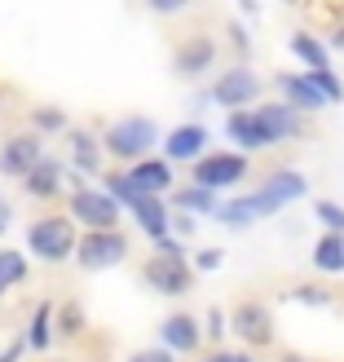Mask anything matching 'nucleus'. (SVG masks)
<instances>
[{
  "label": "nucleus",
  "instance_id": "obj_1",
  "mask_svg": "<svg viewBox=\"0 0 344 362\" xmlns=\"http://www.w3.org/2000/svg\"><path fill=\"white\" fill-rule=\"evenodd\" d=\"M300 194H304V177H300V173H274V177L265 181V190L225 204V208H221V221H230V226H247V221H256V216L278 212L283 204H292V199H300Z\"/></svg>",
  "mask_w": 344,
  "mask_h": 362
},
{
  "label": "nucleus",
  "instance_id": "obj_2",
  "mask_svg": "<svg viewBox=\"0 0 344 362\" xmlns=\"http://www.w3.org/2000/svg\"><path fill=\"white\" fill-rule=\"evenodd\" d=\"M243 173H247V159L243 155H208V159H198L194 181H198V186H208V190H221V186L243 181Z\"/></svg>",
  "mask_w": 344,
  "mask_h": 362
},
{
  "label": "nucleus",
  "instance_id": "obj_3",
  "mask_svg": "<svg viewBox=\"0 0 344 362\" xmlns=\"http://www.w3.org/2000/svg\"><path fill=\"white\" fill-rule=\"evenodd\" d=\"M146 279L159 287V292H186V287H190V269H186V261H181V252L172 243H164V257H155L146 265Z\"/></svg>",
  "mask_w": 344,
  "mask_h": 362
},
{
  "label": "nucleus",
  "instance_id": "obj_4",
  "mask_svg": "<svg viewBox=\"0 0 344 362\" xmlns=\"http://www.w3.org/2000/svg\"><path fill=\"white\" fill-rule=\"evenodd\" d=\"M106 141H111V151L115 155H141L155 141V124L150 119H119V124H111V133H106Z\"/></svg>",
  "mask_w": 344,
  "mask_h": 362
},
{
  "label": "nucleus",
  "instance_id": "obj_5",
  "mask_svg": "<svg viewBox=\"0 0 344 362\" xmlns=\"http://www.w3.org/2000/svg\"><path fill=\"white\" fill-rule=\"evenodd\" d=\"M76 247V234H71L66 221H40L31 230V252H40L45 261H62Z\"/></svg>",
  "mask_w": 344,
  "mask_h": 362
},
{
  "label": "nucleus",
  "instance_id": "obj_6",
  "mask_svg": "<svg viewBox=\"0 0 344 362\" xmlns=\"http://www.w3.org/2000/svg\"><path fill=\"white\" fill-rule=\"evenodd\" d=\"M71 208H76V216L84 226H93V230H111L115 226V194H97V190H80L76 199H71Z\"/></svg>",
  "mask_w": 344,
  "mask_h": 362
},
{
  "label": "nucleus",
  "instance_id": "obj_7",
  "mask_svg": "<svg viewBox=\"0 0 344 362\" xmlns=\"http://www.w3.org/2000/svg\"><path fill=\"white\" fill-rule=\"evenodd\" d=\"M124 239L119 234H111V230H102V234H93V239H84L80 243V261L84 265H93V269H102V265H115V261H124Z\"/></svg>",
  "mask_w": 344,
  "mask_h": 362
},
{
  "label": "nucleus",
  "instance_id": "obj_8",
  "mask_svg": "<svg viewBox=\"0 0 344 362\" xmlns=\"http://www.w3.org/2000/svg\"><path fill=\"white\" fill-rule=\"evenodd\" d=\"M256 93H261V80L251 76V71H230V76H221V84H216V102L221 106H247Z\"/></svg>",
  "mask_w": 344,
  "mask_h": 362
},
{
  "label": "nucleus",
  "instance_id": "obj_9",
  "mask_svg": "<svg viewBox=\"0 0 344 362\" xmlns=\"http://www.w3.org/2000/svg\"><path fill=\"white\" fill-rule=\"evenodd\" d=\"M278 88L287 93V102H292L296 111H318V106H327V102H331L309 76H278Z\"/></svg>",
  "mask_w": 344,
  "mask_h": 362
},
{
  "label": "nucleus",
  "instance_id": "obj_10",
  "mask_svg": "<svg viewBox=\"0 0 344 362\" xmlns=\"http://www.w3.org/2000/svg\"><path fill=\"white\" fill-rule=\"evenodd\" d=\"M256 119H261V129H265L269 141H283V137L296 133V106H261Z\"/></svg>",
  "mask_w": 344,
  "mask_h": 362
},
{
  "label": "nucleus",
  "instance_id": "obj_11",
  "mask_svg": "<svg viewBox=\"0 0 344 362\" xmlns=\"http://www.w3.org/2000/svg\"><path fill=\"white\" fill-rule=\"evenodd\" d=\"M230 137L239 141V146H247V151L269 146V137H265V129H261L256 111H239V115H230Z\"/></svg>",
  "mask_w": 344,
  "mask_h": 362
},
{
  "label": "nucleus",
  "instance_id": "obj_12",
  "mask_svg": "<svg viewBox=\"0 0 344 362\" xmlns=\"http://www.w3.org/2000/svg\"><path fill=\"white\" fill-rule=\"evenodd\" d=\"M35 159H40V146H35L31 137H18L5 146V155H0V168L5 173H35Z\"/></svg>",
  "mask_w": 344,
  "mask_h": 362
},
{
  "label": "nucleus",
  "instance_id": "obj_13",
  "mask_svg": "<svg viewBox=\"0 0 344 362\" xmlns=\"http://www.w3.org/2000/svg\"><path fill=\"white\" fill-rule=\"evenodd\" d=\"M314 265L327 269V274H344V234H336V230L322 234L314 247Z\"/></svg>",
  "mask_w": 344,
  "mask_h": 362
},
{
  "label": "nucleus",
  "instance_id": "obj_14",
  "mask_svg": "<svg viewBox=\"0 0 344 362\" xmlns=\"http://www.w3.org/2000/svg\"><path fill=\"white\" fill-rule=\"evenodd\" d=\"M129 181H133V190H137V194H159V190H168V181H172V177H168V164L150 159V164H137Z\"/></svg>",
  "mask_w": 344,
  "mask_h": 362
},
{
  "label": "nucleus",
  "instance_id": "obj_15",
  "mask_svg": "<svg viewBox=\"0 0 344 362\" xmlns=\"http://www.w3.org/2000/svg\"><path fill=\"white\" fill-rule=\"evenodd\" d=\"M234 327H239V336L256 340V345H265L269 340V314L261 310V305H243L239 318H234Z\"/></svg>",
  "mask_w": 344,
  "mask_h": 362
},
{
  "label": "nucleus",
  "instance_id": "obj_16",
  "mask_svg": "<svg viewBox=\"0 0 344 362\" xmlns=\"http://www.w3.org/2000/svg\"><path fill=\"white\" fill-rule=\"evenodd\" d=\"M133 212H137L141 230H146V234H155V239H164V230H168V212L159 208V199H155V194H141L137 204H133Z\"/></svg>",
  "mask_w": 344,
  "mask_h": 362
},
{
  "label": "nucleus",
  "instance_id": "obj_17",
  "mask_svg": "<svg viewBox=\"0 0 344 362\" xmlns=\"http://www.w3.org/2000/svg\"><path fill=\"white\" fill-rule=\"evenodd\" d=\"M203 146H208V133L190 124V129H177V133L168 137V159H194Z\"/></svg>",
  "mask_w": 344,
  "mask_h": 362
},
{
  "label": "nucleus",
  "instance_id": "obj_18",
  "mask_svg": "<svg viewBox=\"0 0 344 362\" xmlns=\"http://www.w3.org/2000/svg\"><path fill=\"white\" fill-rule=\"evenodd\" d=\"M164 340H168L172 349H194V345H198V327H194L190 318H181V314H177V318L164 322Z\"/></svg>",
  "mask_w": 344,
  "mask_h": 362
},
{
  "label": "nucleus",
  "instance_id": "obj_19",
  "mask_svg": "<svg viewBox=\"0 0 344 362\" xmlns=\"http://www.w3.org/2000/svg\"><path fill=\"white\" fill-rule=\"evenodd\" d=\"M292 53H296L300 62H309V71L327 66V49H322L314 35H304V31H300V35H292Z\"/></svg>",
  "mask_w": 344,
  "mask_h": 362
},
{
  "label": "nucleus",
  "instance_id": "obj_20",
  "mask_svg": "<svg viewBox=\"0 0 344 362\" xmlns=\"http://www.w3.org/2000/svg\"><path fill=\"white\" fill-rule=\"evenodd\" d=\"M23 274H27V261L18 257V252H0V296H5V287L18 283Z\"/></svg>",
  "mask_w": 344,
  "mask_h": 362
},
{
  "label": "nucleus",
  "instance_id": "obj_21",
  "mask_svg": "<svg viewBox=\"0 0 344 362\" xmlns=\"http://www.w3.org/2000/svg\"><path fill=\"white\" fill-rule=\"evenodd\" d=\"M208 62H212V40H194L181 53V71H203Z\"/></svg>",
  "mask_w": 344,
  "mask_h": 362
},
{
  "label": "nucleus",
  "instance_id": "obj_22",
  "mask_svg": "<svg viewBox=\"0 0 344 362\" xmlns=\"http://www.w3.org/2000/svg\"><path fill=\"white\" fill-rule=\"evenodd\" d=\"M309 80H314V84H318V88H322V93H327L331 102H340V98H344V88H340V80L331 76V66H318V71H309Z\"/></svg>",
  "mask_w": 344,
  "mask_h": 362
},
{
  "label": "nucleus",
  "instance_id": "obj_23",
  "mask_svg": "<svg viewBox=\"0 0 344 362\" xmlns=\"http://www.w3.org/2000/svg\"><path fill=\"white\" fill-rule=\"evenodd\" d=\"M318 212V221L327 226V230H336V234H344V208L340 204H327V199H322V204L314 208Z\"/></svg>",
  "mask_w": 344,
  "mask_h": 362
},
{
  "label": "nucleus",
  "instance_id": "obj_24",
  "mask_svg": "<svg viewBox=\"0 0 344 362\" xmlns=\"http://www.w3.org/2000/svg\"><path fill=\"white\" fill-rule=\"evenodd\" d=\"M27 186H31V194H53V190H58V173L45 164V168H35V173H31Z\"/></svg>",
  "mask_w": 344,
  "mask_h": 362
},
{
  "label": "nucleus",
  "instance_id": "obj_25",
  "mask_svg": "<svg viewBox=\"0 0 344 362\" xmlns=\"http://www.w3.org/2000/svg\"><path fill=\"white\" fill-rule=\"evenodd\" d=\"M181 208H212V190L208 186H194V190H181Z\"/></svg>",
  "mask_w": 344,
  "mask_h": 362
},
{
  "label": "nucleus",
  "instance_id": "obj_26",
  "mask_svg": "<svg viewBox=\"0 0 344 362\" xmlns=\"http://www.w3.org/2000/svg\"><path fill=\"white\" fill-rule=\"evenodd\" d=\"M45 340H49V310L35 314V327H31V345L35 349H45Z\"/></svg>",
  "mask_w": 344,
  "mask_h": 362
},
{
  "label": "nucleus",
  "instance_id": "obj_27",
  "mask_svg": "<svg viewBox=\"0 0 344 362\" xmlns=\"http://www.w3.org/2000/svg\"><path fill=\"white\" fill-rule=\"evenodd\" d=\"M76 159H80V168H93V164H97L93 141H88V137H80V141H76Z\"/></svg>",
  "mask_w": 344,
  "mask_h": 362
},
{
  "label": "nucleus",
  "instance_id": "obj_28",
  "mask_svg": "<svg viewBox=\"0 0 344 362\" xmlns=\"http://www.w3.org/2000/svg\"><path fill=\"white\" fill-rule=\"evenodd\" d=\"M133 362H172V358H168L164 349H150V354H137Z\"/></svg>",
  "mask_w": 344,
  "mask_h": 362
},
{
  "label": "nucleus",
  "instance_id": "obj_29",
  "mask_svg": "<svg viewBox=\"0 0 344 362\" xmlns=\"http://www.w3.org/2000/svg\"><path fill=\"white\" fill-rule=\"evenodd\" d=\"M221 265V252H203V257H198V269H216Z\"/></svg>",
  "mask_w": 344,
  "mask_h": 362
},
{
  "label": "nucleus",
  "instance_id": "obj_30",
  "mask_svg": "<svg viewBox=\"0 0 344 362\" xmlns=\"http://www.w3.org/2000/svg\"><path fill=\"white\" fill-rule=\"evenodd\" d=\"M150 5H155L159 13H172V9H181V5H186V0H150Z\"/></svg>",
  "mask_w": 344,
  "mask_h": 362
},
{
  "label": "nucleus",
  "instance_id": "obj_31",
  "mask_svg": "<svg viewBox=\"0 0 344 362\" xmlns=\"http://www.w3.org/2000/svg\"><path fill=\"white\" fill-rule=\"evenodd\" d=\"M18 354H23V345H13V349H9V354H0V362H13V358H18Z\"/></svg>",
  "mask_w": 344,
  "mask_h": 362
},
{
  "label": "nucleus",
  "instance_id": "obj_32",
  "mask_svg": "<svg viewBox=\"0 0 344 362\" xmlns=\"http://www.w3.org/2000/svg\"><path fill=\"white\" fill-rule=\"evenodd\" d=\"M212 362H234V354H216V358H212Z\"/></svg>",
  "mask_w": 344,
  "mask_h": 362
},
{
  "label": "nucleus",
  "instance_id": "obj_33",
  "mask_svg": "<svg viewBox=\"0 0 344 362\" xmlns=\"http://www.w3.org/2000/svg\"><path fill=\"white\" fill-rule=\"evenodd\" d=\"M336 45H340V49H344V31H336Z\"/></svg>",
  "mask_w": 344,
  "mask_h": 362
},
{
  "label": "nucleus",
  "instance_id": "obj_34",
  "mask_svg": "<svg viewBox=\"0 0 344 362\" xmlns=\"http://www.w3.org/2000/svg\"><path fill=\"white\" fill-rule=\"evenodd\" d=\"M234 362H251V358H234Z\"/></svg>",
  "mask_w": 344,
  "mask_h": 362
}]
</instances>
